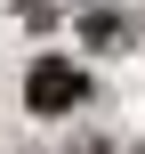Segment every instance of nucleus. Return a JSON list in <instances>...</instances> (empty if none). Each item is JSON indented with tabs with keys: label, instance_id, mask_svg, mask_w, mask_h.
Segmentation results:
<instances>
[{
	"label": "nucleus",
	"instance_id": "1",
	"mask_svg": "<svg viewBox=\"0 0 145 154\" xmlns=\"http://www.w3.org/2000/svg\"><path fill=\"white\" fill-rule=\"evenodd\" d=\"M24 97H32V114H73V106L89 97V73L65 65V57H40V65L24 73Z\"/></svg>",
	"mask_w": 145,
	"mask_h": 154
}]
</instances>
